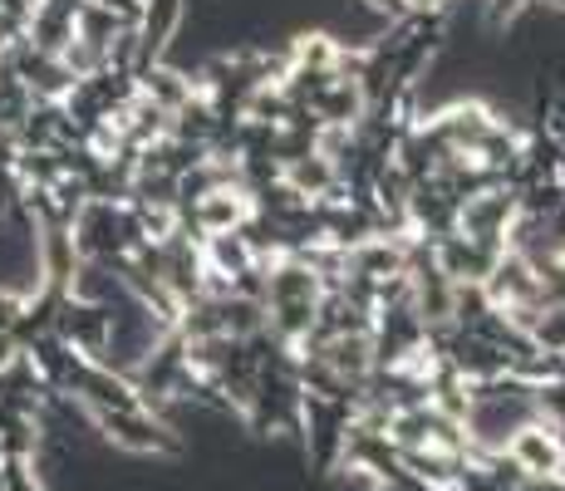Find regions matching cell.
I'll return each instance as SVG.
<instances>
[{"label":"cell","mask_w":565,"mask_h":491,"mask_svg":"<svg viewBox=\"0 0 565 491\" xmlns=\"http://www.w3.org/2000/svg\"><path fill=\"white\" fill-rule=\"evenodd\" d=\"M369 10H379V15L388 20V25H398V20H408V0H364Z\"/></svg>","instance_id":"6da1fadb"}]
</instances>
